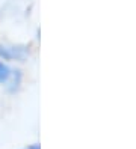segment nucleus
Segmentation results:
<instances>
[{"instance_id": "nucleus-1", "label": "nucleus", "mask_w": 136, "mask_h": 149, "mask_svg": "<svg viewBox=\"0 0 136 149\" xmlns=\"http://www.w3.org/2000/svg\"><path fill=\"white\" fill-rule=\"evenodd\" d=\"M32 54V47L24 42H0V59L11 65L27 62Z\"/></svg>"}, {"instance_id": "nucleus-2", "label": "nucleus", "mask_w": 136, "mask_h": 149, "mask_svg": "<svg viewBox=\"0 0 136 149\" xmlns=\"http://www.w3.org/2000/svg\"><path fill=\"white\" fill-rule=\"evenodd\" d=\"M23 83H24V72L20 65H14L12 66V72L9 75L8 81L2 86L5 92L8 95H17L18 92L21 91L23 87Z\"/></svg>"}, {"instance_id": "nucleus-3", "label": "nucleus", "mask_w": 136, "mask_h": 149, "mask_svg": "<svg viewBox=\"0 0 136 149\" xmlns=\"http://www.w3.org/2000/svg\"><path fill=\"white\" fill-rule=\"evenodd\" d=\"M12 66L14 65L5 62L3 59H0V86H3L8 81L9 75H11V72H12Z\"/></svg>"}, {"instance_id": "nucleus-4", "label": "nucleus", "mask_w": 136, "mask_h": 149, "mask_svg": "<svg viewBox=\"0 0 136 149\" xmlns=\"http://www.w3.org/2000/svg\"><path fill=\"white\" fill-rule=\"evenodd\" d=\"M23 149H41V146H39V143H32V145L26 146V148H23Z\"/></svg>"}]
</instances>
